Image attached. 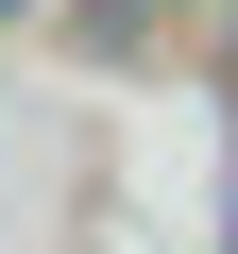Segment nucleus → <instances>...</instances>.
<instances>
[{
	"mask_svg": "<svg viewBox=\"0 0 238 254\" xmlns=\"http://www.w3.org/2000/svg\"><path fill=\"white\" fill-rule=\"evenodd\" d=\"M0 17H17V0H0Z\"/></svg>",
	"mask_w": 238,
	"mask_h": 254,
	"instance_id": "nucleus-1",
	"label": "nucleus"
}]
</instances>
